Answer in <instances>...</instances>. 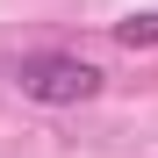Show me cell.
<instances>
[{"label":"cell","instance_id":"cell-1","mask_svg":"<svg viewBox=\"0 0 158 158\" xmlns=\"http://www.w3.org/2000/svg\"><path fill=\"white\" fill-rule=\"evenodd\" d=\"M7 79L22 86V101H36V108H79V101H94L108 79L101 65H86L79 50H29V58H15Z\"/></svg>","mask_w":158,"mask_h":158},{"label":"cell","instance_id":"cell-2","mask_svg":"<svg viewBox=\"0 0 158 158\" xmlns=\"http://www.w3.org/2000/svg\"><path fill=\"white\" fill-rule=\"evenodd\" d=\"M115 43L151 50V43H158V15H122V22H115Z\"/></svg>","mask_w":158,"mask_h":158}]
</instances>
